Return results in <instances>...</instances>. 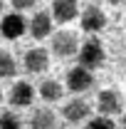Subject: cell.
Masks as SVG:
<instances>
[{"mask_svg": "<svg viewBox=\"0 0 126 129\" xmlns=\"http://www.w3.org/2000/svg\"><path fill=\"white\" fill-rule=\"evenodd\" d=\"M79 67H84V70H89V72H94L96 67H101L104 60H106V52L101 47V42L92 37V40H87L82 47H79Z\"/></svg>", "mask_w": 126, "mask_h": 129, "instance_id": "cell-1", "label": "cell"}, {"mask_svg": "<svg viewBox=\"0 0 126 129\" xmlns=\"http://www.w3.org/2000/svg\"><path fill=\"white\" fill-rule=\"evenodd\" d=\"M52 52L57 57H74L79 55V40L74 32L69 30H59L52 35Z\"/></svg>", "mask_w": 126, "mask_h": 129, "instance_id": "cell-2", "label": "cell"}, {"mask_svg": "<svg viewBox=\"0 0 126 129\" xmlns=\"http://www.w3.org/2000/svg\"><path fill=\"white\" fill-rule=\"evenodd\" d=\"M124 107V99L116 89H101L96 94V109H99V117H114V114L121 112Z\"/></svg>", "mask_w": 126, "mask_h": 129, "instance_id": "cell-3", "label": "cell"}, {"mask_svg": "<svg viewBox=\"0 0 126 129\" xmlns=\"http://www.w3.org/2000/svg\"><path fill=\"white\" fill-rule=\"evenodd\" d=\"M92 84H94V75H92L89 70L79 67V64L67 72V89L74 92V94H82V92L92 89Z\"/></svg>", "mask_w": 126, "mask_h": 129, "instance_id": "cell-4", "label": "cell"}, {"mask_svg": "<svg viewBox=\"0 0 126 129\" xmlns=\"http://www.w3.org/2000/svg\"><path fill=\"white\" fill-rule=\"evenodd\" d=\"M52 22H54V17H52L49 10H37L27 20V30H30V35L35 40H42V37L52 35Z\"/></svg>", "mask_w": 126, "mask_h": 129, "instance_id": "cell-5", "label": "cell"}, {"mask_svg": "<svg viewBox=\"0 0 126 129\" xmlns=\"http://www.w3.org/2000/svg\"><path fill=\"white\" fill-rule=\"evenodd\" d=\"M22 64L30 75H42L49 67V52L45 47H30L22 57Z\"/></svg>", "mask_w": 126, "mask_h": 129, "instance_id": "cell-6", "label": "cell"}, {"mask_svg": "<svg viewBox=\"0 0 126 129\" xmlns=\"http://www.w3.org/2000/svg\"><path fill=\"white\" fill-rule=\"evenodd\" d=\"M92 107L84 102V99H69L67 104L62 107V117L74 127V124H82V122H89L92 117Z\"/></svg>", "mask_w": 126, "mask_h": 129, "instance_id": "cell-7", "label": "cell"}, {"mask_svg": "<svg viewBox=\"0 0 126 129\" xmlns=\"http://www.w3.org/2000/svg\"><path fill=\"white\" fill-rule=\"evenodd\" d=\"M82 30L89 32V35H94V32L104 30V25H106V15H104V10L99 8V5H87L84 10H82Z\"/></svg>", "mask_w": 126, "mask_h": 129, "instance_id": "cell-8", "label": "cell"}, {"mask_svg": "<svg viewBox=\"0 0 126 129\" xmlns=\"http://www.w3.org/2000/svg\"><path fill=\"white\" fill-rule=\"evenodd\" d=\"M25 30H27V20L20 15V13H10V15H5L0 20V35L8 37V40L20 37Z\"/></svg>", "mask_w": 126, "mask_h": 129, "instance_id": "cell-9", "label": "cell"}, {"mask_svg": "<svg viewBox=\"0 0 126 129\" xmlns=\"http://www.w3.org/2000/svg\"><path fill=\"white\" fill-rule=\"evenodd\" d=\"M32 99H35V87L30 82H15L13 89H10V104L13 107H30Z\"/></svg>", "mask_w": 126, "mask_h": 129, "instance_id": "cell-10", "label": "cell"}, {"mask_svg": "<svg viewBox=\"0 0 126 129\" xmlns=\"http://www.w3.org/2000/svg\"><path fill=\"white\" fill-rule=\"evenodd\" d=\"M52 17L57 20V22H72L74 17L79 15V5L74 0H54V5H52Z\"/></svg>", "mask_w": 126, "mask_h": 129, "instance_id": "cell-11", "label": "cell"}, {"mask_svg": "<svg viewBox=\"0 0 126 129\" xmlns=\"http://www.w3.org/2000/svg\"><path fill=\"white\" fill-rule=\"evenodd\" d=\"M30 129H57V114L49 107H37L30 114Z\"/></svg>", "mask_w": 126, "mask_h": 129, "instance_id": "cell-12", "label": "cell"}, {"mask_svg": "<svg viewBox=\"0 0 126 129\" xmlns=\"http://www.w3.org/2000/svg\"><path fill=\"white\" fill-rule=\"evenodd\" d=\"M40 97H42L45 102H57V99H62V84L57 80H45L40 84Z\"/></svg>", "mask_w": 126, "mask_h": 129, "instance_id": "cell-13", "label": "cell"}, {"mask_svg": "<svg viewBox=\"0 0 126 129\" xmlns=\"http://www.w3.org/2000/svg\"><path fill=\"white\" fill-rule=\"evenodd\" d=\"M17 75V62L10 52H0V80H10Z\"/></svg>", "mask_w": 126, "mask_h": 129, "instance_id": "cell-14", "label": "cell"}, {"mask_svg": "<svg viewBox=\"0 0 126 129\" xmlns=\"http://www.w3.org/2000/svg\"><path fill=\"white\" fill-rule=\"evenodd\" d=\"M0 129H22V122H20V117L15 112H3L0 114Z\"/></svg>", "mask_w": 126, "mask_h": 129, "instance_id": "cell-15", "label": "cell"}, {"mask_svg": "<svg viewBox=\"0 0 126 129\" xmlns=\"http://www.w3.org/2000/svg\"><path fill=\"white\" fill-rule=\"evenodd\" d=\"M87 129H116V124L109 117H94V119L87 122Z\"/></svg>", "mask_w": 126, "mask_h": 129, "instance_id": "cell-16", "label": "cell"}, {"mask_svg": "<svg viewBox=\"0 0 126 129\" xmlns=\"http://www.w3.org/2000/svg\"><path fill=\"white\" fill-rule=\"evenodd\" d=\"M13 8H15V13L30 10V8H35V0H13Z\"/></svg>", "mask_w": 126, "mask_h": 129, "instance_id": "cell-17", "label": "cell"}, {"mask_svg": "<svg viewBox=\"0 0 126 129\" xmlns=\"http://www.w3.org/2000/svg\"><path fill=\"white\" fill-rule=\"evenodd\" d=\"M124 129H126V114H124Z\"/></svg>", "mask_w": 126, "mask_h": 129, "instance_id": "cell-18", "label": "cell"}, {"mask_svg": "<svg viewBox=\"0 0 126 129\" xmlns=\"http://www.w3.org/2000/svg\"><path fill=\"white\" fill-rule=\"evenodd\" d=\"M0 13H3V0H0Z\"/></svg>", "mask_w": 126, "mask_h": 129, "instance_id": "cell-19", "label": "cell"}, {"mask_svg": "<svg viewBox=\"0 0 126 129\" xmlns=\"http://www.w3.org/2000/svg\"><path fill=\"white\" fill-rule=\"evenodd\" d=\"M0 99H3V89H0Z\"/></svg>", "mask_w": 126, "mask_h": 129, "instance_id": "cell-20", "label": "cell"}, {"mask_svg": "<svg viewBox=\"0 0 126 129\" xmlns=\"http://www.w3.org/2000/svg\"><path fill=\"white\" fill-rule=\"evenodd\" d=\"M67 129H74V127H67Z\"/></svg>", "mask_w": 126, "mask_h": 129, "instance_id": "cell-21", "label": "cell"}, {"mask_svg": "<svg viewBox=\"0 0 126 129\" xmlns=\"http://www.w3.org/2000/svg\"><path fill=\"white\" fill-rule=\"evenodd\" d=\"M124 62H126V55H124Z\"/></svg>", "mask_w": 126, "mask_h": 129, "instance_id": "cell-22", "label": "cell"}]
</instances>
